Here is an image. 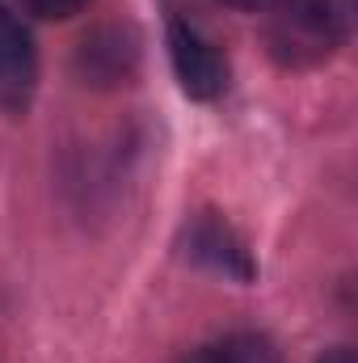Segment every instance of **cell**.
<instances>
[{
    "instance_id": "1",
    "label": "cell",
    "mask_w": 358,
    "mask_h": 363,
    "mask_svg": "<svg viewBox=\"0 0 358 363\" xmlns=\"http://www.w3.org/2000/svg\"><path fill=\"white\" fill-rule=\"evenodd\" d=\"M274 9L270 47L291 68L333 55L354 30V0H278Z\"/></svg>"
},
{
    "instance_id": "2",
    "label": "cell",
    "mask_w": 358,
    "mask_h": 363,
    "mask_svg": "<svg viewBox=\"0 0 358 363\" xmlns=\"http://www.w3.org/2000/svg\"><path fill=\"white\" fill-rule=\"evenodd\" d=\"M169 55H173V72H178L181 89L190 97L211 101V97L224 93V85H228V60L190 21H173L169 26Z\"/></svg>"
},
{
    "instance_id": "3",
    "label": "cell",
    "mask_w": 358,
    "mask_h": 363,
    "mask_svg": "<svg viewBox=\"0 0 358 363\" xmlns=\"http://www.w3.org/2000/svg\"><path fill=\"white\" fill-rule=\"evenodd\" d=\"M135 64H139V47H135V34L122 26H101V30L85 34L81 51H76L81 81L97 85V89L127 85L135 77Z\"/></svg>"
},
{
    "instance_id": "4",
    "label": "cell",
    "mask_w": 358,
    "mask_h": 363,
    "mask_svg": "<svg viewBox=\"0 0 358 363\" xmlns=\"http://www.w3.org/2000/svg\"><path fill=\"white\" fill-rule=\"evenodd\" d=\"M185 241H190V258H198L202 267H211V271H219V274H232V279H253V258H249L245 241L215 211L198 216L190 224V237Z\"/></svg>"
},
{
    "instance_id": "5",
    "label": "cell",
    "mask_w": 358,
    "mask_h": 363,
    "mask_svg": "<svg viewBox=\"0 0 358 363\" xmlns=\"http://www.w3.org/2000/svg\"><path fill=\"white\" fill-rule=\"evenodd\" d=\"M34 81V47L21 21L0 4V93H17Z\"/></svg>"
},
{
    "instance_id": "6",
    "label": "cell",
    "mask_w": 358,
    "mask_h": 363,
    "mask_svg": "<svg viewBox=\"0 0 358 363\" xmlns=\"http://www.w3.org/2000/svg\"><path fill=\"white\" fill-rule=\"evenodd\" d=\"M178 363H278V351L266 334H253V330H236L219 342H207V347H194L185 351Z\"/></svg>"
},
{
    "instance_id": "7",
    "label": "cell",
    "mask_w": 358,
    "mask_h": 363,
    "mask_svg": "<svg viewBox=\"0 0 358 363\" xmlns=\"http://www.w3.org/2000/svg\"><path fill=\"white\" fill-rule=\"evenodd\" d=\"M25 4H30V13H38V17H47V21H64V17L81 13L89 0H25Z\"/></svg>"
},
{
    "instance_id": "8",
    "label": "cell",
    "mask_w": 358,
    "mask_h": 363,
    "mask_svg": "<svg viewBox=\"0 0 358 363\" xmlns=\"http://www.w3.org/2000/svg\"><path fill=\"white\" fill-rule=\"evenodd\" d=\"M228 4H232V9H245V13H266L278 0H228Z\"/></svg>"
},
{
    "instance_id": "9",
    "label": "cell",
    "mask_w": 358,
    "mask_h": 363,
    "mask_svg": "<svg viewBox=\"0 0 358 363\" xmlns=\"http://www.w3.org/2000/svg\"><path fill=\"white\" fill-rule=\"evenodd\" d=\"M321 363H358V359H354V351H350V347H333V351H325V355H321Z\"/></svg>"
}]
</instances>
